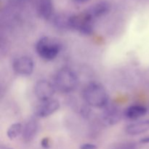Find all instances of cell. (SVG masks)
I'll return each mask as SVG.
<instances>
[{
  "instance_id": "6da1fadb",
  "label": "cell",
  "mask_w": 149,
  "mask_h": 149,
  "mask_svg": "<svg viewBox=\"0 0 149 149\" xmlns=\"http://www.w3.org/2000/svg\"><path fill=\"white\" fill-rule=\"evenodd\" d=\"M83 98L86 104L90 107L104 109L109 104V94L101 84L91 82L83 91Z\"/></svg>"
},
{
  "instance_id": "7a4b0ae2",
  "label": "cell",
  "mask_w": 149,
  "mask_h": 149,
  "mask_svg": "<svg viewBox=\"0 0 149 149\" xmlns=\"http://www.w3.org/2000/svg\"><path fill=\"white\" fill-rule=\"evenodd\" d=\"M55 88L63 93H70L77 88L79 79L77 73L69 68H63L57 71L54 79Z\"/></svg>"
},
{
  "instance_id": "3957f363",
  "label": "cell",
  "mask_w": 149,
  "mask_h": 149,
  "mask_svg": "<svg viewBox=\"0 0 149 149\" xmlns=\"http://www.w3.org/2000/svg\"><path fill=\"white\" fill-rule=\"evenodd\" d=\"M59 41L48 36H43L36 44V51L38 55L45 61H52L61 50Z\"/></svg>"
},
{
  "instance_id": "277c9868",
  "label": "cell",
  "mask_w": 149,
  "mask_h": 149,
  "mask_svg": "<svg viewBox=\"0 0 149 149\" xmlns=\"http://www.w3.org/2000/svg\"><path fill=\"white\" fill-rule=\"evenodd\" d=\"M93 20L87 13L74 15L68 17V29L77 31L81 34L89 36L93 33Z\"/></svg>"
},
{
  "instance_id": "5b68a950",
  "label": "cell",
  "mask_w": 149,
  "mask_h": 149,
  "mask_svg": "<svg viewBox=\"0 0 149 149\" xmlns=\"http://www.w3.org/2000/svg\"><path fill=\"white\" fill-rule=\"evenodd\" d=\"M13 71L17 75L29 77L34 69L33 61L29 56H20L15 59L13 63Z\"/></svg>"
},
{
  "instance_id": "8992f818",
  "label": "cell",
  "mask_w": 149,
  "mask_h": 149,
  "mask_svg": "<svg viewBox=\"0 0 149 149\" xmlns=\"http://www.w3.org/2000/svg\"><path fill=\"white\" fill-rule=\"evenodd\" d=\"M55 93V87L47 80H39L34 86V93L42 102L52 99Z\"/></svg>"
},
{
  "instance_id": "52a82bcc",
  "label": "cell",
  "mask_w": 149,
  "mask_h": 149,
  "mask_svg": "<svg viewBox=\"0 0 149 149\" xmlns=\"http://www.w3.org/2000/svg\"><path fill=\"white\" fill-rule=\"evenodd\" d=\"M122 118V112L118 106H107L104 108L102 113L103 122L107 125H114L119 123Z\"/></svg>"
},
{
  "instance_id": "ba28073f",
  "label": "cell",
  "mask_w": 149,
  "mask_h": 149,
  "mask_svg": "<svg viewBox=\"0 0 149 149\" xmlns=\"http://www.w3.org/2000/svg\"><path fill=\"white\" fill-rule=\"evenodd\" d=\"M60 109L59 101L56 100H49L42 102V104L37 106L34 114L38 118H46L58 111Z\"/></svg>"
},
{
  "instance_id": "9c48e42d",
  "label": "cell",
  "mask_w": 149,
  "mask_h": 149,
  "mask_svg": "<svg viewBox=\"0 0 149 149\" xmlns=\"http://www.w3.org/2000/svg\"><path fill=\"white\" fill-rule=\"evenodd\" d=\"M111 4L106 1H100L92 5L86 13L95 20L97 17L106 15L110 12Z\"/></svg>"
},
{
  "instance_id": "30bf717a",
  "label": "cell",
  "mask_w": 149,
  "mask_h": 149,
  "mask_svg": "<svg viewBox=\"0 0 149 149\" xmlns=\"http://www.w3.org/2000/svg\"><path fill=\"white\" fill-rule=\"evenodd\" d=\"M149 131V119L139 121L127 125L125 128V132L128 135L136 136Z\"/></svg>"
},
{
  "instance_id": "8fae6325",
  "label": "cell",
  "mask_w": 149,
  "mask_h": 149,
  "mask_svg": "<svg viewBox=\"0 0 149 149\" xmlns=\"http://www.w3.org/2000/svg\"><path fill=\"white\" fill-rule=\"evenodd\" d=\"M39 130V125L35 119H31L23 127L22 138L26 142H30L34 138Z\"/></svg>"
},
{
  "instance_id": "7c38bea8",
  "label": "cell",
  "mask_w": 149,
  "mask_h": 149,
  "mask_svg": "<svg viewBox=\"0 0 149 149\" xmlns=\"http://www.w3.org/2000/svg\"><path fill=\"white\" fill-rule=\"evenodd\" d=\"M36 10L42 18L48 20L53 14V4L52 0H36Z\"/></svg>"
},
{
  "instance_id": "4fadbf2b",
  "label": "cell",
  "mask_w": 149,
  "mask_h": 149,
  "mask_svg": "<svg viewBox=\"0 0 149 149\" xmlns=\"http://www.w3.org/2000/svg\"><path fill=\"white\" fill-rule=\"evenodd\" d=\"M147 113V109L141 105H132L130 106L124 112V115L127 119H137L145 116Z\"/></svg>"
},
{
  "instance_id": "5bb4252c",
  "label": "cell",
  "mask_w": 149,
  "mask_h": 149,
  "mask_svg": "<svg viewBox=\"0 0 149 149\" xmlns=\"http://www.w3.org/2000/svg\"><path fill=\"white\" fill-rule=\"evenodd\" d=\"M22 130H23V126L21 124H13L7 130V135L10 140H14L22 133Z\"/></svg>"
},
{
  "instance_id": "9a60e30c",
  "label": "cell",
  "mask_w": 149,
  "mask_h": 149,
  "mask_svg": "<svg viewBox=\"0 0 149 149\" xmlns=\"http://www.w3.org/2000/svg\"><path fill=\"white\" fill-rule=\"evenodd\" d=\"M112 149H137V145L135 143L126 142L117 144Z\"/></svg>"
},
{
  "instance_id": "2e32d148",
  "label": "cell",
  "mask_w": 149,
  "mask_h": 149,
  "mask_svg": "<svg viewBox=\"0 0 149 149\" xmlns=\"http://www.w3.org/2000/svg\"><path fill=\"white\" fill-rule=\"evenodd\" d=\"M79 149H97V146L93 143H84L80 146Z\"/></svg>"
},
{
  "instance_id": "e0dca14e",
  "label": "cell",
  "mask_w": 149,
  "mask_h": 149,
  "mask_svg": "<svg viewBox=\"0 0 149 149\" xmlns=\"http://www.w3.org/2000/svg\"><path fill=\"white\" fill-rule=\"evenodd\" d=\"M41 146L44 148H49L50 146V141L48 138H45L41 141Z\"/></svg>"
},
{
  "instance_id": "ac0fdd59",
  "label": "cell",
  "mask_w": 149,
  "mask_h": 149,
  "mask_svg": "<svg viewBox=\"0 0 149 149\" xmlns=\"http://www.w3.org/2000/svg\"><path fill=\"white\" fill-rule=\"evenodd\" d=\"M140 142H141V143H149V136L145 137V138H142Z\"/></svg>"
},
{
  "instance_id": "d6986e66",
  "label": "cell",
  "mask_w": 149,
  "mask_h": 149,
  "mask_svg": "<svg viewBox=\"0 0 149 149\" xmlns=\"http://www.w3.org/2000/svg\"><path fill=\"white\" fill-rule=\"evenodd\" d=\"M74 2L77 3V4H81V3H85L87 1H90V0H72Z\"/></svg>"
},
{
  "instance_id": "ffe728a7",
  "label": "cell",
  "mask_w": 149,
  "mask_h": 149,
  "mask_svg": "<svg viewBox=\"0 0 149 149\" xmlns=\"http://www.w3.org/2000/svg\"><path fill=\"white\" fill-rule=\"evenodd\" d=\"M13 1L15 3H23L25 2L26 1H27V0H13Z\"/></svg>"
},
{
  "instance_id": "44dd1931",
  "label": "cell",
  "mask_w": 149,
  "mask_h": 149,
  "mask_svg": "<svg viewBox=\"0 0 149 149\" xmlns=\"http://www.w3.org/2000/svg\"><path fill=\"white\" fill-rule=\"evenodd\" d=\"M0 149H13V148H10V147H8V146H5L1 145V148H0Z\"/></svg>"
}]
</instances>
